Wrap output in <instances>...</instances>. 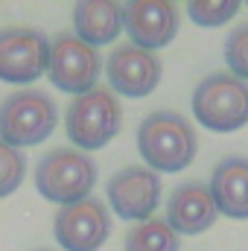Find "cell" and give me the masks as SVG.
<instances>
[{
  "instance_id": "cell-1",
  "label": "cell",
  "mask_w": 248,
  "mask_h": 251,
  "mask_svg": "<svg viewBox=\"0 0 248 251\" xmlns=\"http://www.w3.org/2000/svg\"><path fill=\"white\" fill-rule=\"evenodd\" d=\"M137 149L152 173H181L198 152L196 131L175 111H152L137 126Z\"/></svg>"
},
{
  "instance_id": "cell-2",
  "label": "cell",
  "mask_w": 248,
  "mask_h": 251,
  "mask_svg": "<svg viewBox=\"0 0 248 251\" xmlns=\"http://www.w3.org/2000/svg\"><path fill=\"white\" fill-rule=\"evenodd\" d=\"M120 126H123L120 100L114 97L111 88H99V85L73 97L67 108V120H64L67 137L73 146H79V152L102 149L105 143L114 140Z\"/></svg>"
},
{
  "instance_id": "cell-3",
  "label": "cell",
  "mask_w": 248,
  "mask_h": 251,
  "mask_svg": "<svg viewBox=\"0 0 248 251\" xmlns=\"http://www.w3.org/2000/svg\"><path fill=\"white\" fill-rule=\"evenodd\" d=\"M97 184V164L73 149V146H59L41 155L35 167V187L47 201L56 204H73L88 199V193Z\"/></svg>"
},
{
  "instance_id": "cell-4",
  "label": "cell",
  "mask_w": 248,
  "mask_h": 251,
  "mask_svg": "<svg viewBox=\"0 0 248 251\" xmlns=\"http://www.w3.org/2000/svg\"><path fill=\"white\" fill-rule=\"evenodd\" d=\"M59 123V108L44 91H15L0 102V140L21 149L44 143Z\"/></svg>"
},
{
  "instance_id": "cell-5",
  "label": "cell",
  "mask_w": 248,
  "mask_h": 251,
  "mask_svg": "<svg viewBox=\"0 0 248 251\" xmlns=\"http://www.w3.org/2000/svg\"><path fill=\"white\" fill-rule=\"evenodd\" d=\"M196 120L213 131H237L248 123V82L231 73H210L193 91Z\"/></svg>"
},
{
  "instance_id": "cell-6",
  "label": "cell",
  "mask_w": 248,
  "mask_h": 251,
  "mask_svg": "<svg viewBox=\"0 0 248 251\" xmlns=\"http://www.w3.org/2000/svg\"><path fill=\"white\" fill-rule=\"evenodd\" d=\"M102 70L99 50L85 44L82 38H76L73 32H59L50 41V56H47V76L50 82L64 91V94H85L91 88H97Z\"/></svg>"
},
{
  "instance_id": "cell-7",
  "label": "cell",
  "mask_w": 248,
  "mask_h": 251,
  "mask_svg": "<svg viewBox=\"0 0 248 251\" xmlns=\"http://www.w3.org/2000/svg\"><path fill=\"white\" fill-rule=\"evenodd\" d=\"M50 38L32 26L0 29V79L12 85L35 82L47 73Z\"/></svg>"
},
{
  "instance_id": "cell-8",
  "label": "cell",
  "mask_w": 248,
  "mask_h": 251,
  "mask_svg": "<svg viewBox=\"0 0 248 251\" xmlns=\"http://www.w3.org/2000/svg\"><path fill=\"white\" fill-rule=\"evenodd\" d=\"M56 243L64 251H97L111 234V216L99 199H82L64 204L53 222Z\"/></svg>"
},
{
  "instance_id": "cell-9",
  "label": "cell",
  "mask_w": 248,
  "mask_h": 251,
  "mask_svg": "<svg viewBox=\"0 0 248 251\" xmlns=\"http://www.w3.org/2000/svg\"><path fill=\"white\" fill-rule=\"evenodd\" d=\"M123 29L140 50H161L178 32V9L164 0H131L123 6Z\"/></svg>"
},
{
  "instance_id": "cell-10",
  "label": "cell",
  "mask_w": 248,
  "mask_h": 251,
  "mask_svg": "<svg viewBox=\"0 0 248 251\" xmlns=\"http://www.w3.org/2000/svg\"><path fill=\"white\" fill-rule=\"evenodd\" d=\"M108 201L123 219L146 222L161 201V178L149 167H125L108 181Z\"/></svg>"
},
{
  "instance_id": "cell-11",
  "label": "cell",
  "mask_w": 248,
  "mask_h": 251,
  "mask_svg": "<svg viewBox=\"0 0 248 251\" xmlns=\"http://www.w3.org/2000/svg\"><path fill=\"white\" fill-rule=\"evenodd\" d=\"M105 73H108L111 91H117L120 97L140 100L158 88L161 62L149 50H140L134 44H120L117 50H111V56L105 62Z\"/></svg>"
},
{
  "instance_id": "cell-12",
  "label": "cell",
  "mask_w": 248,
  "mask_h": 251,
  "mask_svg": "<svg viewBox=\"0 0 248 251\" xmlns=\"http://www.w3.org/2000/svg\"><path fill=\"white\" fill-rule=\"evenodd\" d=\"M219 210L210 196V187L201 181L181 184L170 193L167 199V225L181 237V234H201L216 222Z\"/></svg>"
},
{
  "instance_id": "cell-13",
  "label": "cell",
  "mask_w": 248,
  "mask_h": 251,
  "mask_svg": "<svg viewBox=\"0 0 248 251\" xmlns=\"http://www.w3.org/2000/svg\"><path fill=\"white\" fill-rule=\"evenodd\" d=\"M207 187L216 201L219 216L248 219V158H240V155L222 158L213 167Z\"/></svg>"
},
{
  "instance_id": "cell-14",
  "label": "cell",
  "mask_w": 248,
  "mask_h": 251,
  "mask_svg": "<svg viewBox=\"0 0 248 251\" xmlns=\"http://www.w3.org/2000/svg\"><path fill=\"white\" fill-rule=\"evenodd\" d=\"M73 35L91 47L111 44L123 32V6L114 0H82L73 6Z\"/></svg>"
},
{
  "instance_id": "cell-15",
  "label": "cell",
  "mask_w": 248,
  "mask_h": 251,
  "mask_svg": "<svg viewBox=\"0 0 248 251\" xmlns=\"http://www.w3.org/2000/svg\"><path fill=\"white\" fill-rule=\"evenodd\" d=\"M125 251H178V234L167 219H146L125 234Z\"/></svg>"
},
{
  "instance_id": "cell-16",
  "label": "cell",
  "mask_w": 248,
  "mask_h": 251,
  "mask_svg": "<svg viewBox=\"0 0 248 251\" xmlns=\"http://www.w3.org/2000/svg\"><path fill=\"white\" fill-rule=\"evenodd\" d=\"M240 12L237 0H193L187 3V15L198 26H222Z\"/></svg>"
},
{
  "instance_id": "cell-17",
  "label": "cell",
  "mask_w": 248,
  "mask_h": 251,
  "mask_svg": "<svg viewBox=\"0 0 248 251\" xmlns=\"http://www.w3.org/2000/svg\"><path fill=\"white\" fill-rule=\"evenodd\" d=\"M24 173H26V158L21 155V149H15V146L0 140V199L12 196L21 187Z\"/></svg>"
},
{
  "instance_id": "cell-18",
  "label": "cell",
  "mask_w": 248,
  "mask_h": 251,
  "mask_svg": "<svg viewBox=\"0 0 248 251\" xmlns=\"http://www.w3.org/2000/svg\"><path fill=\"white\" fill-rule=\"evenodd\" d=\"M225 62L231 67V76L248 82V24L231 29L225 41Z\"/></svg>"
},
{
  "instance_id": "cell-19",
  "label": "cell",
  "mask_w": 248,
  "mask_h": 251,
  "mask_svg": "<svg viewBox=\"0 0 248 251\" xmlns=\"http://www.w3.org/2000/svg\"><path fill=\"white\" fill-rule=\"evenodd\" d=\"M41 251H50V249H41Z\"/></svg>"
}]
</instances>
